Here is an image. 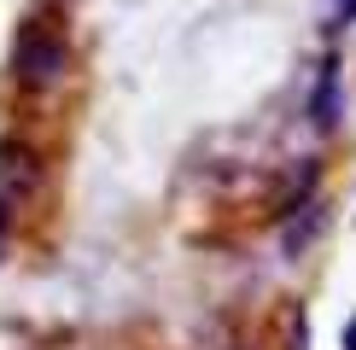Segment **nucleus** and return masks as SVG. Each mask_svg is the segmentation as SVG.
Returning a JSON list of instances; mask_svg holds the SVG:
<instances>
[{"instance_id":"f03ea898","label":"nucleus","mask_w":356,"mask_h":350,"mask_svg":"<svg viewBox=\"0 0 356 350\" xmlns=\"http://www.w3.org/2000/svg\"><path fill=\"white\" fill-rule=\"evenodd\" d=\"M339 117H345V111H339V65H327V70H321V88H316V123L321 128H339Z\"/></svg>"},{"instance_id":"f257e3e1","label":"nucleus","mask_w":356,"mask_h":350,"mask_svg":"<svg viewBox=\"0 0 356 350\" xmlns=\"http://www.w3.org/2000/svg\"><path fill=\"white\" fill-rule=\"evenodd\" d=\"M12 65H18V82L24 88H58L70 70V47L58 35H47L41 24H29L18 35V47H12Z\"/></svg>"},{"instance_id":"7ed1b4c3","label":"nucleus","mask_w":356,"mask_h":350,"mask_svg":"<svg viewBox=\"0 0 356 350\" xmlns=\"http://www.w3.org/2000/svg\"><path fill=\"white\" fill-rule=\"evenodd\" d=\"M345 350H356V315L345 321Z\"/></svg>"},{"instance_id":"20e7f679","label":"nucleus","mask_w":356,"mask_h":350,"mask_svg":"<svg viewBox=\"0 0 356 350\" xmlns=\"http://www.w3.org/2000/svg\"><path fill=\"white\" fill-rule=\"evenodd\" d=\"M0 240H6V204H0Z\"/></svg>"}]
</instances>
